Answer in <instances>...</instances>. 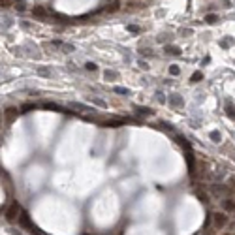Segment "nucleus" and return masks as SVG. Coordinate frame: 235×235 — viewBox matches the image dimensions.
Wrapping results in <instances>:
<instances>
[{
	"instance_id": "obj_1",
	"label": "nucleus",
	"mask_w": 235,
	"mask_h": 235,
	"mask_svg": "<svg viewBox=\"0 0 235 235\" xmlns=\"http://www.w3.org/2000/svg\"><path fill=\"white\" fill-rule=\"evenodd\" d=\"M19 213H21V207H19L17 203H11L10 209L6 211V220H8V222H15V220L19 218Z\"/></svg>"
},
{
	"instance_id": "obj_2",
	"label": "nucleus",
	"mask_w": 235,
	"mask_h": 235,
	"mask_svg": "<svg viewBox=\"0 0 235 235\" xmlns=\"http://www.w3.org/2000/svg\"><path fill=\"white\" fill-rule=\"evenodd\" d=\"M213 222H215V228H224L226 224H228V216L224 215V213H215L213 215Z\"/></svg>"
},
{
	"instance_id": "obj_3",
	"label": "nucleus",
	"mask_w": 235,
	"mask_h": 235,
	"mask_svg": "<svg viewBox=\"0 0 235 235\" xmlns=\"http://www.w3.org/2000/svg\"><path fill=\"white\" fill-rule=\"evenodd\" d=\"M19 222H21V226H25V228H30L32 231H36V233H41L40 229H36L32 224H30V220H28V215L27 213H21V216H19Z\"/></svg>"
},
{
	"instance_id": "obj_4",
	"label": "nucleus",
	"mask_w": 235,
	"mask_h": 235,
	"mask_svg": "<svg viewBox=\"0 0 235 235\" xmlns=\"http://www.w3.org/2000/svg\"><path fill=\"white\" fill-rule=\"evenodd\" d=\"M222 205H224V209L228 211V213H235V199L226 198V199L222 201Z\"/></svg>"
},
{
	"instance_id": "obj_5",
	"label": "nucleus",
	"mask_w": 235,
	"mask_h": 235,
	"mask_svg": "<svg viewBox=\"0 0 235 235\" xmlns=\"http://www.w3.org/2000/svg\"><path fill=\"white\" fill-rule=\"evenodd\" d=\"M211 190H213V194H215V196H220V198H222V196L228 192V188H226V186H222V184H216V186L211 188Z\"/></svg>"
},
{
	"instance_id": "obj_6",
	"label": "nucleus",
	"mask_w": 235,
	"mask_h": 235,
	"mask_svg": "<svg viewBox=\"0 0 235 235\" xmlns=\"http://www.w3.org/2000/svg\"><path fill=\"white\" fill-rule=\"evenodd\" d=\"M169 105H173V107H181V105H182V98L179 96V94H175V96H169Z\"/></svg>"
},
{
	"instance_id": "obj_7",
	"label": "nucleus",
	"mask_w": 235,
	"mask_h": 235,
	"mask_svg": "<svg viewBox=\"0 0 235 235\" xmlns=\"http://www.w3.org/2000/svg\"><path fill=\"white\" fill-rule=\"evenodd\" d=\"M226 115L229 117L231 121H235V105H233V104H229V102L226 104Z\"/></svg>"
},
{
	"instance_id": "obj_8",
	"label": "nucleus",
	"mask_w": 235,
	"mask_h": 235,
	"mask_svg": "<svg viewBox=\"0 0 235 235\" xmlns=\"http://www.w3.org/2000/svg\"><path fill=\"white\" fill-rule=\"evenodd\" d=\"M15 117H17V109H13V107L6 109V119H8V122H13Z\"/></svg>"
},
{
	"instance_id": "obj_9",
	"label": "nucleus",
	"mask_w": 235,
	"mask_h": 235,
	"mask_svg": "<svg viewBox=\"0 0 235 235\" xmlns=\"http://www.w3.org/2000/svg\"><path fill=\"white\" fill-rule=\"evenodd\" d=\"M166 53H171V55H181V49L177 45H168L166 47Z\"/></svg>"
},
{
	"instance_id": "obj_10",
	"label": "nucleus",
	"mask_w": 235,
	"mask_h": 235,
	"mask_svg": "<svg viewBox=\"0 0 235 235\" xmlns=\"http://www.w3.org/2000/svg\"><path fill=\"white\" fill-rule=\"evenodd\" d=\"M201 79H203V74L201 72H194L192 77H190V83H199Z\"/></svg>"
},
{
	"instance_id": "obj_11",
	"label": "nucleus",
	"mask_w": 235,
	"mask_h": 235,
	"mask_svg": "<svg viewBox=\"0 0 235 235\" xmlns=\"http://www.w3.org/2000/svg\"><path fill=\"white\" fill-rule=\"evenodd\" d=\"M90 102H92L94 105H98V107H104V109L107 107V104H105L104 100H100V98H94V96H92V98H90Z\"/></svg>"
},
{
	"instance_id": "obj_12",
	"label": "nucleus",
	"mask_w": 235,
	"mask_h": 235,
	"mask_svg": "<svg viewBox=\"0 0 235 235\" xmlns=\"http://www.w3.org/2000/svg\"><path fill=\"white\" fill-rule=\"evenodd\" d=\"M196 196H198V198H199L203 203H209V196H207L203 190H196Z\"/></svg>"
},
{
	"instance_id": "obj_13",
	"label": "nucleus",
	"mask_w": 235,
	"mask_h": 235,
	"mask_svg": "<svg viewBox=\"0 0 235 235\" xmlns=\"http://www.w3.org/2000/svg\"><path fill=\"white\" fill-rule=\"evenodd\" d=\"M135 111H137V115H145V117L152 115V111H151V109H147V107H135Z\"/></svg>"
},
{
	"instance_id": "obj_14",
	"label": "nucleus",
	"mask_w": 235,
	"mask_h": 235,
	"mask_svg": "<svg viewBox=\"0 0 235 235\" xmlns=\"http://www.w3.org/2000/svg\"><path fill=\"white\" fill-rule=\"evenodd\" d=\"M216 21H218V17H216V15H213V13L205 15V23H209V25H215Z\"/></svg>"
},
{
	"instance_id": "obj_15",
	"label": "nucleus",
	"mask_w": 235,
	"mask_h": 235,
	"mask_svg": "<svg viewBox=\"0 0 235 235\" xmlns=\"http://www.w3.org/2000/svg\"><path fill=\"white\" fill-rule=\"evenodd\" d=\"M124 122H126V121H121V119H119V121H107V122H104V124H105V126H122Z\"/></svg>"
},
{
	"instance_id": "obj_16",
	"label": "nucleus",
	"mask_w": 235,
	"mask_h": 235,
	"mask_svg": "<svg viewBox=\"0 0 235 235\" xmlns=\"http://www.w3.org/2000/svg\"><path fill=\"white\" fill-rule=\"evenodd\" d=\"M211 139H213L215 143H220V141H222V135H220V132H211Z\"/></svg>"
},
{
	"instance_id": "obj_17",
	"label": "nucleus",
	"mask_w": 235,
	"mask_h": 235,
	"mask_svg": "<svg viewBox=\"0 0 235 235\" xmlns=\"http://www.w3.org/2000/svg\"><path fill=\"white\" fill-rule=\"evenodd\" d=\"M74 109H79V111H92L90 107H87V105H83V104H70Z\"/></svg>"
},
{
	"instance_id": "obj_18",
	"label": "nucleus",
	"mask_w": 235,
	"mask_h": 235,
	"mask_svg": "<svg viewBox=\"0 0 235 235\" xmlns=\"http://www.w3.org/2000/svg\"><path fill=\"white\" fill-rule=\"evenodd\" d=\"M34 15H38V17H43V15H47V10L45 8H34V11H32Z\"/></svg>"
},
{
	"instance_id": "obj_19",
	"label": "nucleus",
	"mask_w": 235,
	"mask_h": 235,
	"mask_svg": "<svg viewBox=\"0 0 235 235\" xmlns=\"http://www.w3.org/2000/svg\"><path fill=\"white\" fill-rule=\"evenodd\" d=\"M177 141H179V143L182 145V147H186V149H190V143H188V141L182 137V135H177Z\"/></svg>"
},
{
	"instance_id": "obj_20",
	"label": "nucleus",
	"mask_w": 235,
	"mask_h": 235,
	"mask_svg": "<svg viewBox=\"0 0 235 235\" xmlns=\"http://www.w3.org/2000/svg\"><path fill=\"white\" fill-rule=\"evenodd\" d=\"M220 45L224 47V49H226V47H231V45H233V40H231V38H226V40L220 41Z\"/></svg>"
},
{
	"instance_id": "obj_21",
	"label": "nucleus",
	"mask_w": 235,
	"mask_h": 235,
	"mask_svg": "<svg viewBox=\"0 0 235 235\" xmlns=\"http://www.w3.org/2000/svg\"><path fill=\"white\" fill-rule=\"evenodd\" d=\"M74 49H75V47H74L72 43H64V45H62V51H64V53H72Z\"/></svg>"
},
{
	"instance_id": "obj_22",
	"label": "nucleus",
	"mask_w": 235,
	"mask_h": 235,
	"mask_svg": "<svg viewBox=\"0 0 235 235\" xmlns=\"http://www.w3.org/2000/svg\"><path fill=\"white\" fill-rule=\"evenodd\" d=\"M117 77H119V74H117V72H109V70L105 72V79H107V81H109V79H117Z\"/></svg>"
},
{
	"instance_id": "obj_23",
	"label": "nucleus",
	"mask_w": 235,
	"mask_h": 235,
	"mask_svg": "<svg viewBox=\"0 0 235 235\" xmlns=\"http://www.w3.org/2000/svg\"><path fill=\"white\" fill-rule=\"evenodd\" d=\"M85 68L88 70V72H96V70H98V66L94 64V62H87V64H85Z\"/></svg>"
},
{
	"instance_id": "obj_24",
	"label": "nucleus",
	"mask_w": 235,
	"mask_h": 235,
	"mask_svg": "<svg viewBox=\"0 0 235 235\" xmlns=\"http://www.w3.org/2000/svg\"><path fill=\"white\" fill-rule=\"evenodd\" d=\"M169 74H171V75H179V74H181L179 66H175V64H173V66H169Z\"/></svg>"
},
{
	"instance_id": "obj_25",
	"label": "nucleus",
	"mask_w": 235,
	"mask_h": 235,
	"mask_svg": "<svg viewBox=\"0 0 235 235\" xmlns=\"http://www.w3.org/2000/svg\"><path fill=\"white\" fill-rule=\"evenodd\" d=\"M115 92H117V94H128L130 90H128V88H124V87H115Z\"/></svg>"
},
{
	"instance_id": "obj_26",
	"label": "nucleus",
	"mask_w": 235,
	"mask_h": 235,
	"mask_svg": "<svg viewBox=\"0 0 235 235\" xmlns=\"http://www.w3.org/2000/svg\"><path fill=\"white\" fill-rule=\"evenodd\" d=\"M128 30L132 34H139V27H135V25H128Z\"/></svg>"
},
{
	"instance_id": "obj_27",
	"label": "nucleus",
	"mask_w": 235,
	"mask_h": 235,
	"mask_svg": "<svg viewBox=\"0 0 235 235\" xmlns=\"http://www.w3.org/2000/svg\"><path fill=\"white\" fill-rule=\"evenodd\" d=\"M119 6H121L119 2H113L111 6H107V10H109V11H117V10H119Z\"/></svg>"
},
{
	"instance_id": "obj_28",
	"label": "nucleus",
	"mask_w": 235,
	"mask_h": 235,
	"mask_svg": "<svg viewBox=\"0 0 235 235\" xmlns=\"http://www.w3.org/2000/svg\"><path fill=\"white\" fill-rule=\"evenodd\" d=\"M43 107H45V109H57V111H62V109H60L58 105H55V104H45Z\"/></svg>"
},
{
	"instance_id": "obj_29",
	"label": "nucleus",
	"mask_w": 235,
	"mask_h": 235,
	"mask_svg": "<svg viewBox=\"0 0 235 235\" xmlns=\"http://www.w3.org/2000/svg\"><path fill=\"white\" fill-rule=\"evenodd\" d=\"M30 109H34V105H32V104H27V105H23V107H21V111H23V113H27V111H30Z\"/></svg>"
},
{
	"instance_id": "obj_30",
	"label": "nucleus",
	"mask_w": 235,
	"mask_h": 235,
	"mask_svg": "<svg viewBox=\"0 0 235 235\" xmlns=\"http://www.w3.org/2000/svg\"><path fill=\"white\" fill-rule=\"evenodd\" d=\"M137 64H139V68H141V70H149V64H147L145 60H139Z\"/></svg>"
},
{
	"instance_id": "obj_31",
	"label": "nucleus",
	"mask_w": 235,
	"mask_h": 235,
	"mask_svg": "<svg viewBox=\"0 0 235 235\" xmlns=\"http://www.w3.org/2000/svg\"><path fill=\"white\" fill-rule=\"evenodd\" d=\"M0 4H2V8H10L11 6V0H0Z\"/></svg>"
},
{
	"instance_id": "obj_32",
	"label": "nucleus",
	"mask_w": 235,
	"mask_h": 235,
	"mask_svg": "<svg viewBox=\"0 0 235 235\" xmlns=\"http://www.w3.org/2000/svg\"><path fill=\"white\" fill-rule=\"evenodd\" d=\"M38 74H40V75H49V72H47L45 68H40V70H38Z\"/></svg>"
}]
</instances>
